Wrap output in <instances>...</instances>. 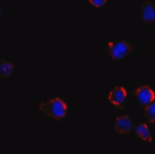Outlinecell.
<instances>
[{
  "label": "cell",
  "instance_id": "1",
  "mask_svg": "<svg viewBox=\"0 0 155 154\" xmlns=\"http://www.w3.org/2000/svg\"><path fill=\"white\" fill-rule=\"evenodd\" d=\"M39 110L48 119L60 121L67 116L68 104L61 97H53L40 103Z\"/></svg>",
  "mask_w": 155,
  "mask_h": 154
},
{
  "label": "cell",
  "instance_id": "2",
  "mask_svg": "<svg viewBox=\"0 0 155 154\" xmlns=\"http://www.w3.org/2000/svg\"><path fill=\"white\" fill-rule=\"evenodd\" d=\"M107 53L113 61H120L132 53L133 45L130 41L125 40H115L109 41L107 44Z\"/></svg>",
  "mask_w": 155,
  "mask_h": 154
},
{
  "label": "cell",
  "instance_id": "3",
  "mask_svg": "<svg viewBox=\"0 0 155 154\" xmlns=\"http://www.w3.org/2000/svg\"><path fill=\"white\" fill-rule=\"evenodd\" d=\"M134 128V122L129 115H122L116 116L113 123V130L117 135H127Z\"/></svg>",
  "mask_w": 155,
  "mask_h": 154
},
{
  "label": "cell",
  "instance_id": "4",
  "mask_svg": "<svg viewBox=\"0 0 155 154\" xmlns=\"http://www.w3.org/2000/svg\"><path fill=\"white\" fill-rule=\"evenodd\" d=\"M127 99V91L124 87L117 86L109 91L108 101L116 109L122 110L125 107Z\"/></svg>",
  "mask_w": 155,
  "mask_h": 154
},
{
  "label": "cell",
  "instance_id": "5",
  "mask_svg": "<svg viewBox=\"0 0 155 154\" xmlns=\"http://www.w3.org/2000/svg\"><path fill=\"white\" fill-rule=\"evenodd\" d=\"M134 98L141 106H147L155 101V91L148 85H141L135 89Z\"/></svg>",
  "mask_w": 155,
  "mask_h": 154
},
{
  "label": "cell",
  "instance_id": "6",
  "mask_svg": "<svg viewBox=\"0 0 155 154\" xmlns=\"http://www.w3.org/2000/svg\"><path fill=\"white\" fill-rule=\"evenodd\" d=\"M140 18L145 24L155 23V3L151 0H144L142 2Z\"/></svg>",
  "mask_w": 155,
  "mask_h": 154
},
{
  "label": "cell",
  "instance_id": "7",
  "mask_svg": "<svg viewBox=\"0 0 155 154\" xmlns=\"http://www.w3.org/2000/svg\"><path fill=\"white\" fill-rule=\"evenodd\" d=\"M134 132L136 136L142 141H144L148 143H150L153 141L151 132L147 123L140 122L134 126Z\"/></svg>",
  "mask_w": 155,
  "mask_h": 154
},
{
  "label": "cell",
  "instance_id": "8",
  "mask_svg": "<svg viewBox=\"0 0 155 154\" xmlns=\"http://www.w3.org/2000/svg\"><path fill=\"white\" fill-rule=\"evenodd\" d=\"M15 72V66L12 62L6 59H2L0 61V76L1 78H6L12 76Z\"/></svg>",
  "mask_w": 155,
  "mask_h": 154
},
{
  "label": "cell",
  "instance_id": "9",
  "mask_svg": "<svg viewBox=\"0 0 155 154\" xmlns=\"http://www.w3.org/2000/svg\"><path fill=\"white\" fill-rule=\"evenodd\" d=\"M144 116L149 122L155 125V101L145 106Z\"/></svg>",
  "mask_w": 155,
  "mask_h": 154
},
{
  "label": "cell",
  "instance_id": "10",
  "mask_svg": "<svg viewBox=\"0 0 155 154\" xmlns=\"http://www.w3.org/2000/svg\"><path fill=\"white\" fill-rule=\"evenodd\" d=\"M88 1L94 7L101 8L105 6L109 0H88Z\"/></svg>",
  "mask_w": 155,
  "mask_h": 154
}]
</instances>
